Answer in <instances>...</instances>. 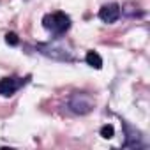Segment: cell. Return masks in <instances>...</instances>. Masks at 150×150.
Returning a JSON list of instances; mask_svg holds the SVG:
<instances>
[{"label": "cell", "instance_id": "obj_1", "mask_svg": "<svg viewBox=\"0 0 150 150\" xmlns=\"http://www.w3.org/2000/svg\"><path fill=\"white\" fill-rule=\"evenodd\" d=\"M42 23H44V28L51 30V32L57 34V35L65 34V32L69 30V27H71V20H69V16H67L65 13H53V14H48V16H44Z\"/></svg>", "mask_w": 150, "mask_h": 150}, {"label": "cell", "instance_id": "obj_2", "mask_svg": "<svg viewBox=\"0 0 150 150\" xmlns=\"http://www.w3.org/2000/svg\"><path fill=\"white\" fill-rule=\"evenodd\" d=\"M69 108L74 111V113H80V115H85L88 113L92 108H94V101L87 96V94H74L69 101Z\"/></svg>", "mask_w": 150, "mask_h": 150}, {"label": "cell", "instance_id": "obj_3", "mask_svg": "<svg viewBox=\"0 0 150 150\" xmlns=\"http://www.w3.org/2000/svg\"><path fill=\"white\" fill-rule=\"evenodd\" d=\"M99 18L104 23H115L120 18V6L118 4H106L99 11Z\"/></svg>", "mask_w": 150, "mask_h": 150}, {"label": "cell", "instance_id": "obj_4", "mask_svg": "<svg viewBox=\"0 0 150 150\" xmlns=\"http://www.w3.org/2000/svg\"><path fill=\"white\" fill-rule=\"evenodd\" d=\"M20 85L21 83L16 78H2V80H0V96H4V97L13 96L20 88Z\"/></svg>", "mask_w": 150, "mask_h": 150}, {"label": "cell", "instance_id": "obj_5", "mask_svg": "<svg viewBox=\"0 0 150 150\" xmlns=\"http://www.w3.org/2000/svg\"><path fill=\"white\" fill-rule=\"evenodd\" d=\"M85 60H87V64H88L90 67H94V69H101V67H103V58H101V55H99L97 51H88L87 57H85Z\"/></svg>", "mask_w": 150, "mask_h": 150}, {"label": "cell", "instance_id": "obj_6", "mask_svg": "<svg viewBox=\"0 0 150 150\" xmlns=\"http://www.w3.org/2000/svg\"><path fill=\"white\" fill-rule=\"evenodd\" d=\"M113 134H115V127H113L111 124H106V125L101 127V136H103V138L110 139V138H113Z\"/></svg>", "mask_w": 150, "mask_h": 150}, {"label": "cell", "instance_id": "obj_7", "mask_svg": "<svg viewBox=\"0 0 150 150\" xmlns=\"http://www.w3.org/2000/svg\"><path fill=\"white\" fill-rule=\"evenodd\" d=\"M6 42H7L9 46H18V44H20V39H18V35H16L14 32H7V34H6Z\"/></svg>", "mask_w": 150, "mask_h": 150}]
</instances>
